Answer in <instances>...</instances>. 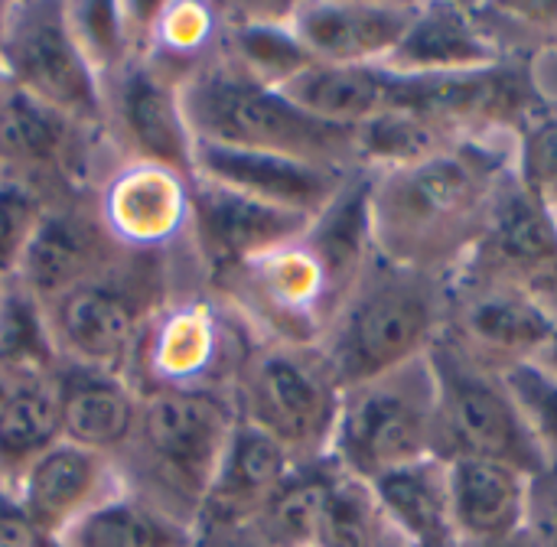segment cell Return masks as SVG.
I'll return each mask as SVG.
<instances>
[{
	"label": "cell",
	"mask_w": 557,
	"mask_h": 547,
	"mask_svg": "<svg viewBox=\"0 0 557 547\" xmlns=\"http://www.w3.org/2000/svg\"><path fill=\"white\" fill-rule=\"evenodd\" d=\"M366 189L369 176L356 173L300 238L209 281L258 343L320 346L375 251Z\"/></svg>",
	"instance_id": "1"
},
{
	"label": "cell",
	"mask_w": 557,
	"mask_h": 547,
	"mask_svg": "<svg viewBox=\"0 0 557 547\" xmlns=\"http://www.w3.org/2000/svg\"><path fill=\"white\" fill-rule=\"evenodd\" d=\"M512 170V144L467 140L405 166L366 173L375 254L450 281L473 254L493 192Z\"/></svg>",
	"instance_id": "2"
},
{
	"label": "cell",
	"mask_w": 557,
	"mask_h": 547,
	"mask_svg": "<svg viewBox=\"0 0 557 547\" xmlns=\"http://www.w3.org/2000/svg\"><path fill=\"white\" fill-rule=\"evenodd\" d=\"M235 424V405L219 391L144 395L134 434L114 457L121 486L196 529Z\"/></svg>",
	"instance_id": "3"
},
{
	"label": "cell",
	"mask_w": 557,
	"mask_h": 547,
	"mask_svg": "<svg viewBox=\"0 0 557 547\" xmlns=\"http://www.w3.org/2000/svg\"><path fill=\"white\" fill-rule=\"evenodd\" d=\"M447 284L372 251L317 346L336 382L349 388L431 356L447 320Z\"/></svg>",
	"instance_id": "4"
},
{
	"label": "cell",
	"mask_w": 557,
	"mask_h": 547,
	"mask_svg": "<svg viewBox=\"0 0 557 547\" xmlns=\"http://www.w3.org/2000/svg\"><path fill=\"white\" fill-rule=\"evenodd\" d=\"M193 137L202 144L297 157L339 173L359 170V130L326 124L281 88L242 72L225 52L183 85Z\"/></svg>",
	"instance_id": "5"
},
{
	"label": "cell",
	"mask_w": 557,
	"mask_h": 547,
	"mask_svg": "<svg viewBox=\"0 0 557 547\" xmlns=\"http://www.w3.org/2000/svg\"><path fill=\"white\" fill-rule=\"evenodd\" d=\"M202 277L206 271L196 261V254L186 258L121 254L101 274L69 287L65 294L46 303L59 362L101 369L127 378L137 336L150 320V313L173 290Z\"/></svg>",
	"instance_id": "6"
},
{
	"label": "cell",
	"mask_w": 557,
	"mask_h": 547,
	"mask_svg": "<svg viewBox=\"0 0 557 547\" xmlns=\"http://www.w3.org/2000/svg\"><path fill=\"white\" fill-rule=\"evenodd\" d=\"M255 346L258 339L251 330L209 281H189L144 323L127 365V382L140 398L153 391L228 395Z\"/></svg>",
	"instance_id": "7"
},
{
	"label": "cell",
	"mask_w": 557,
	"mask_h": 547,
	"mask_svg": "<svg viewBox=\"0 0 557 547\" xmlns=\"http://www.w3.org/2000/svg\"><path fill=\"white\" fill-rule=\"evenodd\" d=\"M437 450V378L431 356L343 388L330 460L362 480L431 460Z\"/></svg>",
	"instance_id": "8"
},
{
	"label": "cell",
	"mask_w": 557,
	"mask_h": 547,
	"mask_svg": "<svg viewBox=\"0 0 557 547\" xmlns=\"http://www.w3.org/2000/svg\"><path fill=\"white\" fill-rule=\"evenodd\" d=\"M228 398L238 421L281 444L297 467L330 460L343 385L317 346L258 343Z\"/></svg>",
	"instance_id": "9"
},
{
	"label": "cell",
	"mask_w": 557,
	"mask_h": 547,
	"mask_svg": "<svg viewBox=\"0 0 557 547\" xmlns=\"http://www.w3.org/2000/svg\"><path fill=\"white\" fill-rule=\"evenodd\" d=\"M437 378V450L450 460H496L529 476H542L545 463L509 378L490 372L447 346L431 349Z\"/></svg>",
	"instance_id": "10"
},
{
	"label": "cell",
	"mask_w": 557,
	"mask_h": 547,
	"mask_svg": "<svg viewBox=\"0 0 557 547\" xmlns=\"http://www.w3.org/2000/svg\"><path fill=\"white\" fill-rule=\"evenodd\" d=\"M0 69L16 91L104 134V85L69 29L65 3H7Z\"/></svg>",
	"instance_id": "11"
},
{
	"label": "cell",
	"mask_w": 557,
	"mask_h": 547,
	"mask_svg": "<svg viewBox=\"0 0 557 547\" xmlns=\"http://www.w3.org/2000/svg\"><path fill=\"white\" fill-rule=\"evenodd\" d=\"M91 209L127 258H186L193 251V176L163 163L114 157L91 186Z\"/></svg>",
	"instance_id": "12"
},
{
	"label": "cell",
	"mask_w": 557,
	"mask_h": 547,
	"mask_svg": "<svg viewBox=\"0 0 557 547\" xmlns=\"http://www.w3.org/2000/svg\"><path fill=\"white\" fill-rule=\"evenodd\" d=\"M114 160L101 130L0 85V173L26 179L49 202L91 192Z\"/></svg>",
	"instance_id": "13"
},
{
	"label": "cell",
	"mask_w": 557,
	"mask_h": 547,
	"mask_svg": "<svg viewBox=\"0 0 557 547\" xmlns=\"http://www.w3.org/2000/svg\"><path fill=\"white\" fill-rule=\"evenodd\" d=\"M552 330L555 320L529 287L450 277L447 320L437 343L490 372L509 375L535 362Z\"/></svg>",
	"instance_id": "14"
},
{
	"label": "cell",
	"mask_w": 557,
	"mask_h": 547,
	"mask_svg": "<svg viewBox=\"0 0 557 547\" xmlns=\"http://www.w3.org/2000/svg\"><path fill=\"white\" fill-rule=\"evenodd\" d=\"M104 140L114 157L147 160L193 176L196 137L183 104V85L134 59L104 82Z\"/></svg>",
	"instance_id": "15"
},
{
	"label": "cell",
	"mask_w": 557,
	"mask_h": 547,
	"mask_svg": "<svg viewBox=\"0 0 557 547\" xmlns=\"http://www.w3.org/2000/svg\"><path fill=\"white\" fill-rule=\"evenodd\" d=\"M557 264V215L519 179L516 166L499 179L483 235L454 277L535 287Z\"/></svg>",
	"instance_id": "16"
},
{
	"label": "cell",
	"mask_w": 557,
	"mask_h": 547,
	"mask_svg": "<svg viewBox=\"0 0 557 547\" xmlns=\"http://www.w3.org/2000/svg\"><path fill=\"white\" fill-rule=\"evenodd\" d=\"M310 222V215L193 176V251L209 281L300 238Z\"/></svg>",
	"instance_id": "17"
},
{
	"label": "cell",
	"mask_w": 557,
	"mask_h": 547,
	"mask_svg": "<svg viewBox=\"0 0 557 547\" xmlns=\"http://www.w3.org/2000/svg\"><path fill=\"white\" fill-rule=\"evenodd\" d=\"M193 176L317 219L356 173H339L297 157L196 140Z\"/></svg>",
	"instance_id": "18"
},
{
	"label": "cell",
	"mask_w": 557,
	"mask_h": 547,
	"mask_svg": "<svg viewBox=\"0 0 557 547\" xmlns=\"http://www.w3.org/2000/svg\"><path fill=\"white\" fill-rule=\"evenodd\" d=\"M121 489L111 457L59 440L13 486L33 529L46 542H59L78 519Z\"/></svg>",
	"instance_id": "19"
},
{
	"label": "cell",
	"mask_w": 557,
	"mask_h": 547,
	"mask_svg": "<svg viewBox=\"0 0 557 547\" xmlns=\"http://www.w3.org/2000/svg\"><path fill=\"white\" fill-rule=\"evenodd\" d=\"M121 254L95 219L91 192H85L46 206L42 222L13 277H20L42 303H49L69 287L101 274Z\"/></svg>",
	"instance_id": "20"
},
{
	"label": "cell",
	"mask_w": 557,
	"mask_h": 547,
	"mask_svg": "<svg viewBox=\"0 0 557 547\" xmlns=\"http://www.w3.org/2000/svg\"><path fill=\"white\" fill-rule=\"evenodd\" d=\"M506 59L480 3H418V13L385 69L405 78H444L483 72Z\"/></svg>",
	"instance_id": "21"
},
{
	"label": "cell",
	"mask_w": 557,
	"mask_h": 547,
	"mask_svg": "<svg viewBox=\"0 0 557 547\" xmlns=\"http://www.w3.org/2000/svg\"><path fill=\"white\" fill-rule=\"evenodd\" d=\"M418 3H294L290 29L313 62L385 65Z\"/></svg>",
	"instance_id": "22"
},
{
	"label": "cell",
	"mask_w": 557,
	"mask_h": 547,
	"mask_svg": "<svg viewBox=\"0 0 557 547\" xmlns=\"http://www.w3.org/2000/svg\"><path fill=\"white\" fill-rule=\"evenodd\" d=\"M55 395L62 440L104 453L111 460L124 450L140 411V395L124 375L82 365H59Z\"/></svg>",
	"instance_id": "23"
},
{
	"label": "cell",
	"mask_w": 557,
	"mask_h": 547,
	"mask_svg": "<svg viewBox=\"0 0 557 547\" xmlns=\"http://www.w3.org/2000/svg\"><path fill=\"white\" fill-rule=\"evenodd\" d=\"M294 467L297 463L287 457L281 444H274L258 427L238 421L219 460L199 522H225V525L255 522L264 512V506L274 499V493L287 483Z\"/></svg>",
	"instance_id": "24"
},
{
	"label": "cell",
	"mask_w": 557,
	"mask_h": 547,
	"mask_svg": "<svg viewBox=\"0 0 557 547\" xmlns=\"http://www.w3.org/2000/svg\"><path fill=\"white\" fill-rule=\"evenodd\" d=\"M532 480L525 470L496 460H450V522L457 542H486L522 532L529 522Z\"/></svg>",
	"instance_id": "25"
},
{
	"label": "cell",
	"mask_w": 557,
	"mask_h": 547,
	"mask_svg": "<svg viewBox=\"0 0 557 547\" xmlns=\"http://www.w3.org/2000/svg\"><path fill=\"white\" fill-rule=\"evenodd\" d=\"M398 78L385 65H326L313 62L281 91L307 114L359 130L379 114L392 111Z\"/></svg>",
	"instance_id": "26"
},
{
	"label": "cell",
	"mask_w": 557,
	"mask_h": 547,
	"mask_svg": "<svg viewBox=\"0 0 557 547\" xmlns=\"http://www.w3.org/2000/svg\"><path fill=\"white\" fill-rule=\"evenodd\" d=\"M385 522L411 547L450 545V489H447V463L431 457L401 470H392L369 483Z\"/></svg>",
	"instance_id": "27"
},
{
	"label": "cell",
	"mask_w": 557,
	"mask_h": 547,
	"mask_svg": "<svg viewBox=\"0 0 557 547\" xmlns=\"http://www.w3.org/2000/svg\"><path fill=\"white\" fill-rule=\"evenodd\" d=\"M222 3H157L140 59L166 78L186 85L222 52Z\"/></svg>",
	"instance_id": "28"
},
{
	"label": "cell",
	"mask_w": 557,
	"mask_h": 547,
	"mask_svg": "<svg viewBox=\"0 0 557 547\" xmlns=\"http://www.w3.org/2000/svg\"><path fill=\"white\" fill-rule=\"evenodd\" d=\"M62 440L59 395L52 378L16 382L7 405L0 408V476L13 489L16 480Z\"/></svg>",
	"instance_id": "29"
},
{
	"label": "cell",
	"mask_w": 557,
	"mask_h": 547,
	"mask_svg": "<svg viewBox=\"0 0 557 547\" xmlns=\"http://www.w3.org/2000/svg\"><path fill=\"white\" fill-rule=\"evenodd\" d=\"M59 547H189L193 529L170 519L157 506L127 493L124 486L78 519L59 542Z\"/></svg>",
	"instance_id": "30"
},
{
	"label": "cell",
	"mask_w": 557,
	"mask_h": 547,
	"mask_svg": "<svg viewBox=\"0 0 557 547\" xmlns=\"http://www.w3.org/2000/svg\"><path fill=\"white\" fill-rule=\"evenodd\" d=\"M153 13L157 3H65L69 29L101 85L140 59Z\"/></svg>",
	"instance_id": "31"
},
{
	"label": "cell",
	"mask_w": 557,
	"mask_h": 547,
	"mask_svg": "<svg viewBox=\"0 0 557 547\" xmlns=\"http://www.w3.org/2000/svg\"><path fill=\"white\" fill-rule=\"evenodd\" d=\"M59 365L46 303L20 277L0 281V369L26 382L52 378Z\"/></svg>",
	"instance_id": "32"
},
{
	"label": "cell",
	"mask_w": 557,
	"mask_h": 547,
	"mask_svg": "<svg viewBox=\"0 0 557 547\" xmlns=\"http://www.w3.org/2000/svg\"><path fill=\"white\" fill-rule=\"evenodd\" d=\"M333 473H336L333 460L294 467L287 483L274 493V499L255 519V525L268 538V545L313 547L320 509H323V499H326Z\"/></svg>",
	"instance_id": "33"
},
{
	"label": "cell",
	"mask_w": 557,
	"mask_h": 547,
	"mask_svg": "<svg viewBox=\"0 0 557 547\" xmlns=\"http://www.w3.org/2000/svg\"><path fill=\"white\" fill-rule=\"evenodd\" d=\"M388 532L392 525L385 522L372 486L336 467L320 509L313 547H375Z\"/></svg>",
	"instance_id": "34"
},
{
	"label": "cell",
	"mask_w": 557,
	"mask_h": 547,
	"mask_svg": "<svg viewBox=\"0 0 557 547\" xmlns=\"http://www.w3.org/2000/svg\"><path fill=\"white\" fill-rule=\"evenodd\" d=\"M512 166L519 179L557 215V101L542 98V104L516 130Z\"/></svg>",
	"instance_id": "35"
},
{
	"label": "cell",
	"mask_w": 557,
	"mask_h": 547,
	"mask_svg": "<svg viewBox=\"0 0 557 547\" xmlns=\"http://www.w3.org/2000/svg\"><path fill=\"white\" fill-rule=\"evenodd\" d=\"M46 206L49 199L26 179L0 173V281L20 271Z\"/></svg>",
	"instance_id": "36"
},
{
	"label": "cell",
	"mask_w": 557,
	"mask_h": 547,
	"mask_svg": "<svg viewBox=\"0 0 557 547\" xmlns=\"http://www.w3.org/2000/svg\"><path fill=\"white\" fill-rule=\"evenodd\" d=\"M506 378L535 437L545 470H557V382L539 372L535 365H522Z\"/></svg>",
	"instance_id": "37"
},
{
	"label": "cell",
	"mask_w": 557,
	"mask_h": 547,
	"mask_svg": "<svg viewBox=\"0 0 557 547\" xmlns=\"http://www.w3.org/2000/svg\"><path fill=\"white\" fill-rule=\"evenodd\" d=\"M525 529L539 547H557V470H545L532 480Z\"/></svg>",
	"instance_id": "38"
},
{
	"label": "cell",
	"mask_w": 557,
	"mask_h": 547,
	"mask_svg": "<svg viewBox=\"0 0 557 547\" xmlns=\"http://www.w3.org/2000/svg\"><path fill=\"white\" fill-rule=\"evenodd\" d=\"M39 532L33 529L23 502L13 489H0V547H39Z\"/></svg>",
	"instance_id": "39"
},
{
	"label": "cell",
	"mask_w": 557,
	"mask_h": 547,
	"mask_svg": "<svg viewBox=\"0 0 557 547\" xmlns=\"http://www.w3.org/2000/svg\"><path fill=\"white\" fill-rule=\"evenodd\" d=\"M189 547H271L268 538L258 532L255 522L248 525H225V522H199L193 529Z\"/></svg>",
	"instance_id": "40"
},
{
	"label": "cell",
	"mask_w": 557,
	"mask_h": 547,
	"mask_svg": "<svg viewBox=\"0 0 557 547\" xmlns=\"http://www.w3.org/2000/svg\"><path fill=\"white\" fill-rule=\"evenodd\" d=\"M529 62H532V75H535V85H539L542 98L557 101V52L535 55V59H529Z\"/></svg>",
	"instance_id": "41"
},
{
	"label": "cell",
	"mask_w": 557,
	"mask_h": 547,
	"mask_svg": "<svg viewBox=\"0 0 557 547\" xmlns=\"http://www.w3.org/2000/svg\"><path fill=\"white\" fill-rule=\"evenodd\" d=\"M532 294H535V300L542 303V310L557 323V264L539 281V284H535V287H532Z\"/></svg>",
	"instance_id": "42"
},
{
	"label": "cell",
	"mask_w": 557,
	"mask_h": 547,
	"mask_svg": "<svg viewBox=\"0 0 557 547\" xmlns=\"http://www.w3.org/2000/svg\"><path fill=\"white\" fill-rule=\"evenodd\" d=\"M457 547H539L535 538L529 535V529L503 535V538H486V542H457Z\"/></svg>",
	"instance_id": "43"
},
{
	"label": "cell",
	"mask_w": 557,
	"mask_h": 547,
	"mask_svg": "<svg viewBox=\"0 0 557 547\" xmlns=\"http://www.w3.org/2000/svg\"><path fill=\"white\" fill-rule=\"evenodd\" d=\"M532 365L557 382V323H555V330H552V336L545 339V346L539 349V356H535V362H532Z\"/></svg>",
	"instance_id": "44"
},
{
	"label": "cell",
	"mask_w": 557,
	"mask_h": 547,
	"mask_svg": "<svg viewBox=\"0 0 557 547\" xmlns=\"http://www.w3.org/2000/svg\"><path fill=\"white\" fill-rule=\"evenodd\" d=\"M13 385H16V382H13V378H10V375L0 369V408L7 405V398H10V391H13Z\"/></svg>",
	"instance_id": "45"
},
{
	"label": "cell",
	"mask_w": 557,
	"mask_h": 547,
	"mask_svg": "<svg viewBox=\"0 0 557 547\" xmlns=\"http://www.w3.org/2000/svg\"><path fill=\"white\" fill-rule=\"evenodd\" d=\"M375 547H411V545H408V542H405V538H401V535L392 529V532H388V535H385V538H382V542H379Z\"/></svg>",
	"instance_id": "46"
},
{
	"label": "cell",
	"mask_w": 557,
	"mask_h": 547,
	"mask_svg": "<svg viewBox=\"0 0 557 547\" xmlns=\"http://www.w3.org/2000/svg\"><path fill=\"white\" fill-rule=\"evenodd\" d=\"M39 547H59V545H55V542H46V538H42V542H39Z\"/></svg>",
	"instance_id": "47"
},
{
	"label": "cell",
	"mask_w": 557,
	"mask_h": 547,
	"mask_svg": "<svg viewBox=\"0 0 557 547\" xmlns=\"http://www.w3.org/2000/svg\"><path fill=\"white\" fill-rule=\"evenodd\" d=\"M431 547H457V542H450V545H431Z\"/></svg>",
	"instance_id": "48"
},
{
	"label": "cell",
	"mask_w": 557,
	"mask_h": 547,
	"mask_svg": "<svg viewBox=\"0 0 557 547\" xmlns=\"http://www.w3.org/2000/svg\"><path fill=\"white\" fill-rule=\"evenodd\" d=\"M0 489H3V476H0Z\"/></svg>",
	"instance_id": "49"
}]
</instances>
